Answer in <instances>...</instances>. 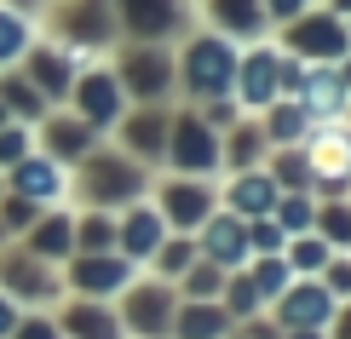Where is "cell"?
<instances>
[{
    "instance_id": "28",
    "label": "cell",
    "mask_w": 351,
    "mask_h": 339,
    "mask_svg": "<svg viewBox=\"0 0 351 339\" xmlns=\"http://www.w3.org/2000/svg\"><path fill=\"white\" fill-rule=\"evenodd\" d=\"M237 322L225 316V305L219 299H179V311H173V339H230Z\"/></svg>"
},
{
    "instance_id": "26",
    "label": "cell",
    "mask_w": 351,
    "mask_h": 339,
    "mask_svg": "<svg viewBox=\"0 0 351 339\" xmlns=\"http://www.w3.org/2000/svg\"><path fill=\"white\" fill-rule=\"evenodd\" d=\"M18 242H23L35 259L64 264L69 253H75V208H40V218L18 236Z\"/></svg>"
},
{
    "instance_id": "37",
    "label": "cell",
    "mask_w": 351,
    "mask_h": 339,
    "mask_svg": "<svg viewBox=\"0 0 351 339\" xmlns=\"http://www.w3.org/2000/svg\"><path fill=\"white\" fill-rule=\"evenodd\" d=\"M265 173L276 179V190H311V167H305V150H300V144L271 150V155H265Z\"/></svg>"
},
{
    "instance_id": "8",
    "label": "cell",
    "mask_w": 351,
    "mask_h": 339,
    "mask_svg": "<svg viewBox=\"0 0 351 339\" xmlns=\"http://www.w3.org/2000/svg\"><path fill=\"white\" fill-rule=\"evenodd\" d=\"M121 40H150V47H179L196 29V6L190 0H110Z\"/></svg>"
},
{
    "instance_id": "33",
    "label": "cell",
    "mask_w": 351,
    "mask_h": 339,
    "mask_svg": "<svg viewBox=\"0 0 351 339\" xmlns=\"http://www.w3.org/2000/svg\"><path fill=\"white\" fill-rule=\"evenodd\" d=\"M75 253H115V213L75 208Z\"/></svg>"
},
{
    "instance_id": "38",
    "label": "cell",
    "mask_w": 351,
    "mask_h": 339,
    "mask_svg": "<svg viewBox=\"0 0 351 339\" xmlns=\"http://www.w3.org/2000/svg\"><path fill=\"white\" fill-rule=\"evenodd\" d=\"M271 218H276L288 236L311 230V218H317V196H311V190H282V196H276V208H271Z\"/></svg>"
},
{
    "instance_id": "29",
    "label": "cell",
    "mask_w": 351,
    "mask_h": 339,
    "mask_svg": "<svg viewBox=\"0 0 351 339\" xmlns=\"http://www.w3.org/2000/svg\"><path fill=\"white\" fill-rule=\"evenodd\" d=\"M259 127H265L271 150H288V144H305V132H311V110H305L300 98H276L271 110H259Z\"/></svg>"
},
{
    "instance_id": "27",
    "label": "cell",
    "mask_w": 351,
    "mask_h": 339,
    "mask_svg": "<svg viewBox=\"0 0 351 339\" xmlns=\"http://www.w3.org/2000/svg\"><path fill=\"white\" fill-rule=\"evenodd\" d=\"M271 138L259 127V115H237L225 132H219V173H242V167H265Z\"/></svg>"
},
{
    "instance_id": "42",
    "label": "cell",
    "mask_w": 351,
    "mask_h": 339,
    "mask_svg": "<svg viewBox=\"0 0 351 339\" xmlns=\"http://www.w3.org/2000/svg\"><path fill=\"white\" fill-rule=\"evenodd\" d=\"M35 218H40V208H35L29 196H12V190L0 196V230H6L12 242H18V236H23L29 225H35Z\"/></svg>"
},
{
    "instance_id": "21",
    "label": "cell",
    "mask_w": 351,
    "mask_h": 339,
    "mask_svg": "<svg viewBox=\"0 0 351 339\" xmlns=\"http://www.w3.org/2000/svg\"><path fill=\"white\" fill-rule=\"evenodd\" d=\"M52 322L64 339H127L121 316H115V299H81V293H64L52 305Z\"/></svg>"
},
{
    "instance_id": "31",
    "label": "cell",
    "mask_w": 351,
    "mask_h": 339,
    "mask_svg": "<svg viewBox=\"0 0 351 339\" xmlns=\"http://www.w3.org/2000/svg\"><path fill=\"white\" fill-rule=\"evenodd\" d=\"M196 259H202V253H196V236L167 230V236H162V247L150 253V264H144V271H150V276H162V282H179V276H184Z\"/></svg>"
},
{
    "instance_id": "25",
    "label": "cell",
    "mask_w": 351,
    "mask_h": 339,
    "mask_svg": "<svg viewBox=\"0 0 351 339\" xmlns=\"http://www.w3.org/2000/svg\"><path fill=\"white\" fill-rule=\"evenodd\" d=\"M294 98L311 110V121H334V115H346L351 92H346V81H340V64H305Z\"/></svg>"
},
{
    "instance_id": "54",
    "label": "cell",
    "mask_w": 351,
    "mask_h": 339,
    "mask_svg": "<svg viewBox=\"0 0 351 339\" xmlns=\"http://www.w3.org/2000/svg\"><path fill=\"white\" fill-rule=\"evenodd\" d=\"M6 242H12V236H6V230H0V247H6Z\"/></svg>"
},
{
    "instance_id": "47",
    "label": "cell",
    "mask_w": 351,
    "mask_h": 339,
    "mask_svg": "<svg viewBox=\"0 0 351 339\" xmlns=\"http://www.w3.org/2000/svg\"><path fill=\"white\" fill-rule=\"evenodd\" d=\"M18 316H23V305H18V299H12V293H6V288H0V339H6L12 328H18Z\"/></svg>"
},
{
    "instance_id": "2",
    "label": "cell",
    "mask_w": 351,
    "mask_h": 339,
    "mask_svg": "<svg viewBox=\"0 0 351 339\" xmlns=\"http://www.w3.org/2000/svg\"><path fill=\"white\" fill-rule=\"evenodd\" d=\"M237 58L242 47L225 40L219 29H190V35L173 47V64H179V98L184 104H208V98H230L237 86Z\"/></svg>"
},
{
    "instance_id": "34",
    "label": "cell",
    "mask_w": 351,
    "mask_h": 339,
    "mask_svg": "<svg viewBox=\"0 0 351 339\" xmlns=\"http://www.w3.org/2000/svg\"><path fill=\"white\" fill-rule=\"evenodd\" d=\"M282 259H288V271H294V276H323V264L334 259V247L317 230H300V236H288Z\"/></svg>"
},
{
    "instance_id": "44",
    "label": "cell",
    "mask_w": 351,
    "mask_h": 339,
    "mask_svg": "<svg viewBox=\"0 0 351 339\" xmlns=\"http://www.w3.org/2000/svg\"><path fill=\"white\" fill-rule=\"evenodd\" d=\"M6 339H64V334H58L52 311H23V316H18V328H12Z\"/></svg>"
},
{
    "instance_id": "18",
    "label": "cell",
    "mask_w": 351,
    "mask_h": 339,
    "mask_svg": "<svg viewBox=\"0 0 351 339\" xmlns=\"http://www.w3.org/2000/svg\"><path fill=\"white\" fill-rule=\"evenodd\" d=\"M18 69H23L29 81H35V92L47 98V104H64V98H69V86H75L81 58H75V52H64V47H58V40H47V35H35Z\"/></svg>"
},
{
    "instance_id": "52",
    "label": "cell",
    "mask_w": 351,
    "mask_h": 339,
    "mask_svg": "<svg viewBox=\"0 0 351 339\" xmlns=\"http://www.w3.org/2000/svg\"><path fill=\"white\" fill-rule=\"evenodd\" d=\"M6 121H12V115H6V104H0V127H6Z\"/></svg>"
},
{
    "instance_id": "55",
    "label": "cell",
    "mask_w": 351,
    "mask_h": 339,
    "mask_svg": "<svg viewBox=\"0 0 351 339\" xmlns=\"http://www.w3.org/2000/svg\"><path fill=\"white\" fill-rule=\"evenodd\" d=\"M346 121H351V104H346Z\"/></svg>"
},
{
    "instance_id": "51",
    "label": "cell",
    "mask_w": 351,
    "mask_h": 339,
    "mask_svg": "<svg viewBox=\"0 0 351 339\" xmlns=\"http://www.w3.org/2000/svg\"><path fill=\"white\" fill-rule=\"evenodd\" d=\"M323 6H328V12H340V18L351 23V0H323Z\"/></svg>"
},
{
    "instance_id": "9",
    "label": "cell",
    "mask_w": 351,
    "mask_h": 339,
    "mask_svg": "<svg viewBox=\"0 0 351 339\" xmlns=\"http://www.w3.org/2000/svg\"><path fill=\"white\" fill-rule=\"evenodd\" d=\"M162 173H190V179H219V132L202 121L190 104H173Z\"/></svg>"
},
{
    "instance_id": "41",
    "label": "cell",
    "mask_w": 351,
    "mask_h": 339,
    "mask_svg": "<svg viewBox=\"0 0 351 339\" xmlns=\"http://www.w3.org/2000/svg\"><path fill=\"white\" fill-rule=\"evenodd\" d=\"M288 247V230L276 218H247V259H276Z\"/></svg>"
},
{
    "instance_id": "7",
    "label": "cell",
    "mask_w": 351,
    "mask_h": 339,
    "mask_svg": "<svg viewBox=\"0 0 351 339\" xmlns=\"http://www.w3.org/2000/svg\"><path fill=\"white\" fill-rule=\"evenodd\" d=\"M305 167H311V196H351V121H311L305 132Z\"/></svg>"
},
{
    "instance_id": "46",
    "label": "cell",
    "mask_w": 351,
    "mask_h": 339,
    "mask_svg": "<svg viewBox=\"0 0 351 339\" xmlns=\"http://www.w3.org/2000/svg\"><path fill=\"white\" fill-rule=\"evenodd\" d=\"M265 6V18H271V29H282V23H294L305 6H317V0H259Z\"/></svg>"
},
{
    "instance_id": "20",
    "label": "cell",
    "mask_w": 351,
    "mask_h": 339,
    "mask_svg": "<svg viewBox=\"0 0 351 339\" xmlns=\"http://www.w3.org/2000/svg\"><path fill=\"white\" fill-rule=\"evenodd\" d=\"M162 236H167V218L156 213V201H150V196H144V201H127V208L115 213V253L133 259L138 271L150 264L156 247H162Z\"/></svg>"
},
{
    "instance_id": "4",
    "label": "cell",
    "mask_w": 351,
    "mask_h": 339,
    "mask_svg": "<svg viewBox=\"0 0 351 339\" xmlns=\"http://www.w3.org/2000/svg\"><path fill=\"white\" fill-rule=\"evenodd\" d=\"M110 69L133 104H179V64L173 47H150V40H121L110 52Z\"/></svg>"
},
{
    "instance_id": "3",
    "label": "cell",
    "mask_w": 351,
    "mask_h": 339,
    "mask_svg": "<svg viewBox=\"0 0 351 339\" xmlns=\"http://www.w3.org/2000/svg\"><path fill=\"white\" fill-rule=\"evenodd\" d=\"M40 35L58 40L64 52H75L81 64H98L121 47V29H115V6L110 0H47L40 12Z\"/></svg>"
},
{
    "instance_id": "39",
    "label": "cell",
    "mask_w": 351,
    "mask_h": 339,
    "mask_svg": "<svg viewBox=\"0 0 351 339\" xmlns=\"http://www.w3.org/2000/svg\"><path fill=\"white\" fill-rule=\"evenodd\" d=\"M225 276L230 271H219L213 259H196L173 288H179V299H219V293H225Z\"/></svg>"
},
{
    "instance_id": "14",
    "label": "cell",
    "mask_w": 351,
    "mask_h": 339,
    "mask_svg": "<svg viewBox=\"0 0 351 339\" xmlns=\"http://www.w3.org/2000/svg\"><path fill=\"white\" fill-rule=\"evenodd\" d=\"M167 127H173V104H127V115H121L115 132H110V144H121L133 161H144L150 173H162Z\"/></svg>"
},
{
    "instance_id": "6",
    "label": "cell",
    "mask_w": 351,
    "mask_h": 339,
    "mask_svg": "<svg viewBox=\"0 0 351 339\" xmlns=\"http://www.w3.org/2000/svg\"><path fill=\"white\" fill-rule=\"evenodd\" d=\"M271 40L288 58H300V64H340L351 52V29H346L340 12H328V6H305L294 23L271 29Z\"/></svg>"
},
{
    "instance_id": "36",
    "label": "cell",
    "mask_w": 351,
    "mask_h": 339,
    "mask_svg": "<svg viewBox=\"0 0 351 339\" xmlns=\"http://www.w3.org/2000/svg\"><path fill=\"white\" fill-rule=\"evenodd\" d=\"M219 305H225V316H230V322H247V316L265 311V299H259V288L247 282V271H230V276H225V293H219Z\"/></svg>"
},
{
    "instance_id": "13",
    "label": "cell",
    "mask_w": 351,
    "mask_h": 339,
    "mask_svg": "<svg viewBox=\"0 0 351 339\" xmlns=\"http://www.w3.org/2000/svg\"><path fill=\"white\" fill-rule=\"evenodd\" d=\"M230 98L242 104V115H259L282 98V47L265 35V40H247L242 58H237V86Z\"/></svg>"
},
{
    "instance_id": "15",
    "label": "cell",
    "mask_w": 351,
    "mask_h": 339,
    "mask_svg": "<svg viewBox=\"0 0 351 339\" xmlns=\"http://www.w3.org/2000/svg\"><path fill=\"white\" fill-rule=\"evenodd\" d=\"M58 271H64V293H81V299H115V293L138 276V264L121 259V253H69Z\"/></svg>"
},
{
    "instance_id": "43",
    "label": "cell",
    "mask_w": 351,
    "mask_h": 339,
    "mask_svg": "<svg viewBox=\"0 0 351 339\" xmlns=\"http://www.w3.org/2000/svg\"><path fill=\"white\" fill-rule=\"evenodd\" d=\"M29 150H35V127H23V121H6V127H0V173L18 167Z\"/></svg>"
},
{
    "instance_id": "35",
    "label": "cell",
    "mask_w": 351,
    "mask_h": 339,
    "mask_svg": "<svg viewBox=\"0 0 351 339\" xmlns=\"http://www.w3.org/2000/svg\"><path fill=\"white\" fill-rule=\"evenodd\" d=\"M35 35H40L35 18H23V12H6V6H0V69H18Z\"/></svg>"
},
{
    "instance_id": "19",
    "label": "cell",
    "mask_w": 351,
    "mask_h": 339,
    "mask_svg": "<svg viewBox=\"0 0 351 339\" xmlns=\"http://www.w3.org/2000/svg\"><path fill=\"white\" fill-rule=\"evenodd\" d=\"M98 138H104V132H93L69 104H58V110H47L35 121V150H47L52 161H64V167H75L86 150H98Z\"/></svg>"
},
{
    "instance_id": "48",
    "label": "cell",
    "mask_w": 351,
    "mask_h": 339,
    "mask_svg": "<svg viewBox=\"0 0 351 339\" xmlns=\"http://www.w3.org/2000/svg\"><path fill=\"white\" fill-rule=\"evenodd\" d=\"M328 339H351V299L334 305V316H328Z\"/></svg>"
},
{
    "instance_id": "10",
    "label": "cell",
    "mask_w": 351,
    "mask_h": 339,
    "mask_svg": "<svg viewBox=\"0 0 351 339\" xmlns=\"http://www.w3.org/2000/svg\"><path fill=\"white\" fill-rule=\"evenodd\" d=\"M0 288L23 305V311H52L64 299V271L47 259H35L23 242H6L0 247Z\"/></svg>"
},
{
    "instance_id": "57",
    "label": "cell",
    "mask_w": 351,
    "mask_h": 339,
    "mask_svg": "<svg viewBox=\"0 0 351 339\" xmlns=\"http://www.w3.org/2000/svg\"><path fill=\"white\" fill-rule=\"evenodd\" d=\"M346 29H351V23H346Z\"/></svg>"
},
{
    "instance_id": "17",
    "label": "cell",
    "mask_w": 351,
    "mask_h": 339,
    "mask_svg": "<svg viewBox=\"0 0 351 339\" xmlns=\"http://www.w3.org/2000/svg\"><path fill=\"white\" fill-rule=\"evenodd\" d=\"M334 305H340V299H334V293L317 282V276H294V282H288V288L271 299L265 316L276 322V328H328Z\"/></svg>"
},
{
    "instance_id": "23",
    "label": "cell",
    "mask_w": 351,
    "mask_h": 339,
    "mask_svg": "<svg viewBox=\"0 0 351 339\" xmlns=\"http://www.w3.org/2000/svg\"><path fill=\"white\" fill-rule=\"evenodd\" d=\"M276 179L265 167H242V173H219V208L237 213V218H271L276 208Z\"/></svg>"
},
{
    "instance_id": "16",
    "label": "cell",
    "mask_w": 351,
    "mask_h": 339,
    "mask_svg": "<svg viewBox=\"0 0 351 339\" xmlns=\"http://www.w3.org/2000/svg\"><path fill=\"white\" fill-rule=\"evenodd\" d=\"M6 190L29 196L35 208H69V167L52 161L47 150H29L18 167H6Z\"/></svg>"
},
{
    "instance_id": "11",
    "label": "cell",
    "mask_w": 351,
    "mask_h": 339,
    "mask_svg": "<svg viewBox=\"0 0 351 339\" xmlns=\"http://www.w3.org/2000/svg\"><path fill=\"white\" fill-rule=\"evenodd\" d=\"M64 104L75 110L93 132H104V138H110V132H115V121L127 115V104H133V98L121 92V81H115L110 58H98V64H81V69H75V86H69V98H64Z\"/></svg>"
},
{
    "instance_id": "22",
    "label": "cell",
    "mask_w": 351,
    "mask_h": 339,
    "mask_svg": "<svg viewBox=\"0 0 351 339\" xmlns=\"http://www.w3.org/2000/svg\"><path fill=\"white\" fill-rule=\"evenodd\" d=\"M196 23L202 29H219V35L237 40V47L271 35V18H265L259 0H196Z\"/></svg>"
},
{
    "instance_id": "50",
    "label": "cell",
    "mask_w": 351,
    "mask_h": 339,
    "mask_svg": "<svg viewBox=\"0 0 351 339\" xmlns=\"http://www.w3.org/2000/svg\"><path fill=\"white\" fill-rule=\"evenodd\" d=\"M282 339H328V328H282Z\"/></svg>"
},
{
    "instance_id": "12",
    "label": "cell",
    "mask_w": 351,
    "mask_h": 339,
    "mask_svg": "<svg viewBox=\"0 0 351 339\" xmlns=\"http://www.w3.org/2000/svg\"><path fill=\"white\" fill-rule=\"evenodd\" d=\"M150 201L167 218V230L196 236V225L219 208V179H190V173H156L150 179Z\"/></svg>"
},
{
    "instance_id": "30",
    "label": "cell",
    "mask_w": 351,
    "mask_h": 339,
    "mask_svg": "<svg viewBox=\"0 0 351 339\" xmlns=\"http://www.w3.org/2000/svg\"><path fill=\"white\" fill-rule=\"evenodd\" d=\"M0 104H6V115L23 121V127H35L47 110H58V104H47V98L35 92V81H29L23 69H0Z\"/></svg>"
},
{
    "instance_id": "32",
    "label": "cell",
    "mask_w": 351,
    "mask_h": 339,
    "mask_svg": "<svg viewBox=\"0 0 351 339\" xmlns=\"http://www.w3.org/2000/svg\"><path fill=\"white\" fill-rule=\"evenodd\" d=\"M311 230L323 236L334 253H351V196H317V218Z\"/></svg>"
},
{
    "instance_id": "49",
    "label": "cell",
    "mask_w": 351,
    "mask_h": 339,
    "mask_svg": "<svg viewBox=\"0 0 351 339\" xmlns=\"http://www.w3.org/2000/svg\"><path fill=\"white\" fill-rule=\"evenodd\" d=\"M6 12H23V18H35L40 23V12H47V0H0Z\"/></svg>"
},
{
    "instance_id": "1",
    "label": "cell",
    "mask_w": 351,
    "mask_h": 339,
    "mask_svg": "<svg viewBox=\"0 0 351 339\" xmlns=\"http://www.w3.org/2000/svg\"><path fill=\"white\" fill-rule=\"evenodd\" d=\"M150 179L156 173L133 161L121 144L98 138V150H86L75 167H69V208H98V213H121L127 201H144L150 196Z\"/></svg>"
},
{
    "instance_id": "53",
    "label": "cell",
    "mask_w": 351,
    "mask_h": 339,
    "mask_svg": "<svg viewBox=\"0 0 351 339\" xmlns=\"http://www.w3.org/2000/svg\"><path fill=\"white\" fill-rule=\"evenodd\" d=\"M0 196H6V173H0Z\"/></svg>"
},
{
    "instance_id": "56",
    "label": "cell",
    "mask_w": 351,
    "mask_h": 339,
    "mask_svg": "<svg viewBox=\"0 0 351 339\" xmlns=\"http://www.w3.org/2000/svg\"><path fill=\"white\" fill-rule=\"evenodd\" d=\"M190 6H196V0H190Z\"/></svg>"
},
{
    "instance_id": "24",
    "label": "cell",
    "mask_w": 351,
    "mask_h": 339,
    "mask_svg": "<svg viewBox=\"0 0 351 339\" xmlns=\"http://www.w3.org/2000/svg\"><path fill=\"white\" fill-rule=\"evenodd\" d=\"M196 253L213 259L219 271H242V264H247V218L213 208V213L196 225Z\"/></svg>"
},
{
    "instance_id": "40",
    "label": "cell",
    "mask_w": 351,
    "mask_h": 339,
    "mask_svg": "<svg viewBox=\"0 0 351 339\" xmlns=\"http://www.w3.org/2000/svg\"><path fill=\"white\" fill-rule=\"evenodd\" d=\"M242 271H247V282L259 288V299H265V311H271V299H276V293H282L288 282H294V271H288V259H282V253H276V259H247Z\"/></svg>"
},
{
    "instance_id": "45",
    "label": "cell",
    "mask_w": 351,
    "mask_h": 339,
    "mask_svg": "<svg viewBox=\"0 0 351 339\" xmlns=\"http://www.w3.org/2000/svg\"><path fill=\"white\" fill-rule=\"evenodd\" d=\"M334 299H351V253H334L328 264H323V276H317Z\"/></svg>"
},
{
    "instance_id": "5",
    "label": "cell",
    "mask_w": 351,
    "mask_h": 339,
    "mask_svg": "<svg viewBox=\"0 0 351 339\" xmlns=\"http://www.w3.org/2000/svg\"><path fill=\"white\" fill-rule=\"evenodd\" d=\"M173 311H179V288L150 271H138L115 293V316H121L127 339H173Z\"/></svg>"
}]
</instances>
